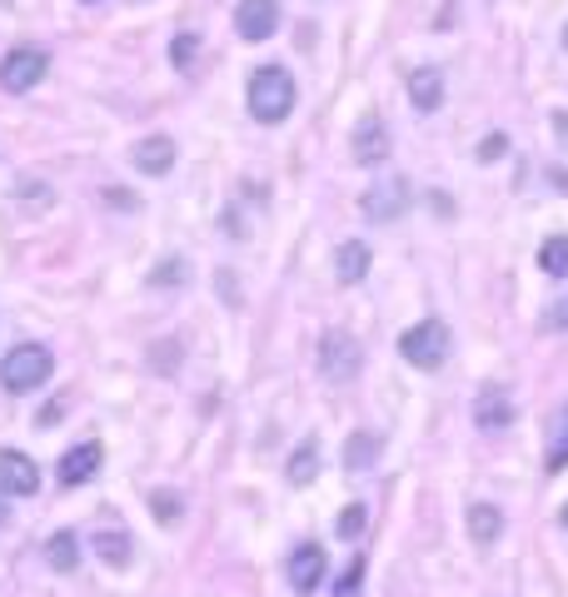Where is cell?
<instances>
[{"mask_svg": "<svg viewBox=\"0 0 568 597\" xmlns=\"http://www.w3.org/2000/svg\"><path fill=\"white\" fill-rule=\"evenodd\" d=\"M295 100H299L295 75L284 71V65H260V71L249 75V115L260 120V125H280V120H289Z\"/></svg>", "mask_w": 568, "mask_h": 597, "instance_id": "1", "label": "cell"}, {"mask_svg": "<svg viewBox=\"0 0 568 597\" xmlns=\"http://www.w3.org/2000/svg\"><path fill=\"white\" fill-rule=\"evenodd\" d=\"M55 374V353L46 344H15L5 359H0V384L5 394H36V388L50 384Z\"/></svg>", "mask_w": 568, "mask_h": 597, "instance_id": "2", "label": "cell"}, {"mask_svg": "<svg viewBox=\"0 0 568 597\" xmlns=\"http://www.w3.org/2000/svg\"><path fill=\"white\" fill-rule=\"evenodd\" d=\"M399 353L415 369H424V374H434V369H444L454 353V339H449V324H439V319H424V324L415 328H404V339H399Z\"/></svg>", "mask_w": 568, "mask_h": 597, "instance_id": "3", "label": "cell"}, {"mask_svg": "<svg viewBox=\"0 0 568 597\" xmlns=\"http://www.w3.org/2000/svg\"><path fill=\"white\" fill-rule=\"evenodd\" d=\"M409 204H415V189H409V179H404V175L374 179V185L365 189V199H359L365 220H374V224H394V220H404V214H409Z\"/></svg>", "mask_w": 568, "mask_h": 597, "instance_id": "4", "label": "cell"}, {"mask_svg": "<svg viewBox=\"0 0 568 597\" xmlns=\"http://www.w3.org/2000/svg\"><path fill=\"white\" fill-rule=\"evenodd\" d=\"M359 369H365L359 339H349L344 328H330L320 339V374L330 378V384H349V378H359Z\"/></svg>", "mask_w": 568, "mask_h": 597, "instance_id": "5", "label": "cell"}, {"mask_svg": "<svg viewBox=\"0 0 568 597\" xmlns=\"http://www.w3.org/2000/svg\"><path fill=\"white\" fill-rule=\"evenodd\" d=\"M46 71H50L46 50L21 46V50H11V55L0 60V85H5L11 95H25V90H36V85L46 80Z\"/></svg>", "mask_w": 568, "mask_h": 597, "instance_id": "6", "label": "cell"}, {"mask_svg": "<svg viewBox=\"0 0 568 597\" xmlns=\"http://www.w3.org/2000/svg\"><path fill=\"white\" fill-rule=\"evenodd\" d=\"M235 30H239V40H270L280 30V0H239Z\"/></svg>", "mask_w": 568, "mask_h": 597, "instance_id": "7", "label": "cell"}, {"mask_svg": "<svg viewBox=\"0 0 568 597\" xmlns=\"http://www.w3.org/2000/svg\"><path fill=\"white\" fill-rule=\"evenodd\" d=\"M324 573H330V562H324L320 543H299V548L289 552V587H295V593H314V587L324 583Z\"/></svg>", "mask_w": 568, "mask_h": 597, "instance_id": "8", "label": "cell"}, {"mask_svg": "<svg viewBox=\"0 0 568 597\" xmlns=\"http://www.w3.org/2000/svg\"><path fill=\"white\" fill-rule=\"evenodd\" d=\"M473 423H479L484 434L509 428V423H514V398L504 394V384H484V388H479V398H473Z\"/></svg>", "mask_w": 568, "mask_h": 597, "instance_id": "9", "label": "cell"}, {"mask_svg": "<svg viewBox=\"0 0 568 597\" xmlns=\"http://www.w3.org/2000/svg\"><path fill=\"white\" fill-rule=\"evenodd\" d=\"M0 483L15 493V498H30L40 488V469L36 458H25L21 448H0Z\"/></svg>", "mask_w": 568, "mask_h": 597, "instance_id": "10", "label": "cell"}, {"mask_svg": "<svg viewBox=\"0 0 568 597\" xmlns=\"http://www.w3.org/2000/svg\"><path fill=\"white\" fill-rule=\"evenodd\" d=\"M100 444H75L71 453L60 458V469H55V478H60V488H81V483H90L95 473H100Z\"/></svg>", "mask_w": 568, "mask_h": 597, "instance_id": "11", "label": "cell"}, {"mask_svg": "<svg viewBox=\"0 0 568 597\" xmlns=\"http://www.w3.org/2000/svg\"><path fill=\"white\" fill-rule=\"evenodd\" d=\"M349 150H355V160L359 164H384L390 160V129H384V120H359V129H355V145H349Z\"/></svg>", "mask_w": 568, "mask_h": 597, "instance_id": "12", "label": "cell"}, {"mask_svg": "<svg viewBox=\"0 0 568 597\" xmlns=\"http://www.w3.org/2000/svg\"><path fill=\"white\" fill-rule=\"evenodd\" d=\"M135 170L140 175H150V179H160V175H170V164H175V140L170 135H150L145 145H135Z\"/></svg>", "mask_w": 568, "mask_h": 597, "instance_id": "13", "label": "cell"}, {"mask_svg": "<svg viewBox=\"0 0 568 597\" xmlns=\"http://www.w3.org/2000/svg\"><path fill=\"white\" fill-rule=\"evenodd\" d=\"M409 100H415V110H439L444 105V75L434 71V65H419V71H409Z\"/></svg>", "mask_w": 568, "mask_h": 597, "instance_id": "14", "label": "cell"}, {"mask_svg": "<svg viewBox=\"0 0 568 597\" xmlns=\"http://www.w3.org/2000/svg\"><path fill=\"white\" fill-rule=\"evenodd\" d=\"M469 533L479 548H489V543L504 538V513H498L494 503H469Z\"/></svg>", "mask_w": 568, "mask_h": 597, "instance_id": "15", "label": "cell"}, {"mask_svg": "<svg viewBox=\"0 0 568 597\" xmlns=\"http://www.w3.org/2000/svg\"><path fill=\"white\" fill-rule=\"evenodd\" d=\"M339 264H334V270H339V284H359L369 274V245L365 239H349V245H339Z\"/></svg>", "mask_w": 568, "mask_h": 597, "instance_id": "16", "label": "cell"}, {"mask_svg": "<svg viewBox=\"0 0 568 597\" xmlns=\"http://www.w3.org/2000/svg\"><path fill=\"white\" fill-rule=\"evenodd\" d=\"M548 473H564L568 469V403L554 413V423H548V453H544Z\"/></svg>", "mask_w": 568, "mask_h": 597, "instance_id": "17", "label": "cell"}, {"mask_svg": "<svg viewBox=\"0 0 568 597\" xmlns=\"http://www.w3.org/2000/svg\"><path fill=\"white\" fill-rule=\"evenodd\" d=\"M320 478V444L314 438H305V444L289 453V483L295 488H305V483H314Z\"/></svg>", "mask_w": 568, "mask_h": 597, "instance_id": "18", "label": "cell"}, {"mask_svg": "<svg viewBox=\"0 0 568 597\" xmlns=\"http://www.w3.org/2000/svg\"><path fill=\"white\" fill-rule=\"evenodd\" d=\"M95 552H100V562L106 568H131V558H135V543H131V533H100L95 538Z\"/></svg>", "mask_w": 568, "mask_h": 597, "instance_id": "19", "label": "cell"}, {"mask_svg": "<svg viewBox=\"0 0 568 597\" xmlns=\"http://www.w3.org/2000/svg\"><path fill=\"white\" fill-rule=\"evenodd\" d=\"M46 562L55 573H75V568H81V543H75V533H55V538L46 543Z\"/></svg>", "mask_w": 568, "mask_h": 597, "instance_id": "20", "label": "cell"}, {"mask_svg": "<svg viewBox=\"0 0 568 597\" xmlns=\"http://www.w3.org/2000/svg\"><path fill=\"white\" fill-rule=\"evenodd\" d=\"M539 270L554 274V279H568V235H548L539 245Z\"/></svg>", "mask_w": 568, "mask_h": 597, "instance_id": "21", "label": "cell"}, {"mask_svg": "<svg viewBox=\"0 0 568 597\" xmlns=\"http://www.w3.org/2000/svg\"><path fill=\"white\" fill-rule=\"evenodd\" d=\"M374 453H379V438L374 434H355L349 444H344V463H349L355 473H365L369 463H374Z\"/></svg>", "mask_w": 568, "mask_h": 597, "instance_id": "22", "label": "cell"}, {"mask_svg": "<svg viewBox=\"0 0 568 597\" xmlns=\"http://www.w3.org/2000/svg\"><path fill=\"white\" fill-rule=\"evenodd\" d=\"M539 328H544V334H568V294H558L554 304L539 314Z\"/></svg>", "mask_w": 568, "mask_h": 597, "instance_id": "23", "label": "cell"}, {"mask_svg": "<svg viewBox=\"0 0 568 597\" xmlns=\"http://www.w3.org/2000/svg\"><path fill=\"white\" fill-rule=\"evenodd\" d=\"M185 279H189V264H185V259H165L160 270H150V284H155V289H165V284H185Z\"/></svg>", "mask_w": 568, "mask_h": 597, "instance_id": "24", "label": "cell"}, {"mask_svg": "<svg viewBox=\"0 0 568 597\" xmlns=\"http://www.w3.org/2000/svg\"><path fill=\"white\" fill-rule=\"evenodd\" d=\"M195 55H200V36H175V40H170V60H175L180 71L195 65Z\"/></svg>", "mask_w": 568, "mask_h": 597, "instance_id": "25", "label": "cell"}, {"mask_svg": "<svg viewBox=\"0 0 568 597\" xmlns=\"http://www.w3.org/2000/svg\"><path fill=\"white\" fill-rule=\"evenodd\" d=\"M359 577H365V558L349 562V573H344L339 583H334V597H355V593H359Z\"/></svg>", "mask_w": 568, "mask_h": 597, "instance_id": "26", "label": "cell"}, {"mask_svg": "<svg viewBox=\"0 0 568 597\" xmlns=\"http://www.w3.org/2000/svg\"><path fill=\"white\" fill-rule=\"evenodd\" d=\"M359 527H365V508H344L339 513V538H359Z\"/></svg>", "mask_w": 568, "mask_h": 597, "instance_id": "27", "label": "cell"}, {"mask_svg": "<svg viewBox=\"0 0 568 597\" xmlns=\"http://www.w3.org/2000/svg\"><path fill=\"white\" fill-rule=\"evenodd\" d=\"M498 154H509V135H484V145H479V160H498Z\"/></svg>", "mask_w": 568, "mask_h": 597, "instance_id": "28", "label": "cell"}, {"mask_svg": "<svg viewBox=\"0 0 568 597\" xmlns=\"http://www.w3.org/2000/svg\"><path fill=\"white\" fill-rule=\"evenodd\" d=\"M175 513H180V503H175V493H155V518H160V523H175Z\"/></svg>", "mask_w": 568, "mask_h": 597, "instance_id": "29", "label": "cell"}, {"mask_svg": "<svg viewBox=\"0 0 568 597\" xmlns=\"http://www.w3.org/2000/svg\"><path fill=\"white\" fill-rule=\"evenodd\" d=\"M5 518H11V488L0 483V523H5Z\"/></svg>", "mask_w": 568, "mask_h": 597, "instance_id": "30", "label": "cell"}, {"mask_svg": "<svg viewBox=\"0 0 568 597\" xmlns=\"http://www.w3.org/2000/svg\"><path fill=\"white\" fill-rule=\"evenodd\" d=\"M554 129H558V140L568 145V115H564V110H558V115H554Z\"/></svg>", "mask_w": 568, "mask_h": 597, "instance_id": "31", "label": "cell"}, {"mask_svg": "<svg viewBox=\"0 0 568 597\" xmlns=\"http://www.w3.org/2000/svg\"><path fill=\"white\" fill-rule=\"evenodd\" d=\"M564 50H568V30H564Z\"/></svg>", "mask_w": 568, "mask_h": 597, "instance_id": "32", "label": "cell"}, {"mask_svg": "<svg viewBox=\"0 0 568 597\" xmlns=\"http://www.w3.org/2000/svg\"><path fill=\"white\" fill-rule=\"evenodd\" d=\"M564 527H568V508H564Z\"/></svg>", "mask_w": 568, "mask_h": 597, "instance_id": "33", "label": "cell"}, {"mask_svg": "<svg viewBox=\"0 0 568 597\" xmlns=\"http://www.w3.org/2000/svg\"><path fill=\"white\" fill-rule=\"evenodd\" d=\"M85 5H90V0H85Z\"/></svg>", "mask_w": 568, "mask_h": 597, "instance_id": "34", "label": "cell"}]
</instances>
